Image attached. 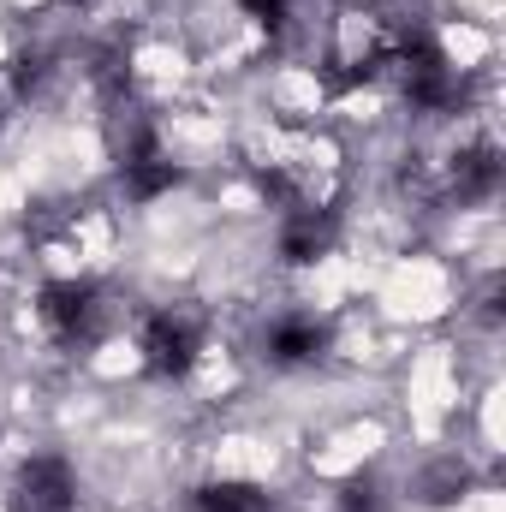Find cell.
Wrapping results in <instances>:
<instances>
[{
  "mask_svg": "<svg viewBox=\"0 0 506 512\" xmlns=\"http://www.w3.org/2000/svg\"><path fill=\"white\" fill-rule=\"evenodd\" d=\"M197 512H268V501L245 483H215V489L197 495Z\"/></svg>",
  "mask_w": 506,
  "mask_h": 512,
  "instance_id": "obj_4",
  "label": "cell"
},
{
  "mask_svg": "<svg viewBox=\"0 0 506 512\" xmlns=\"http://www.w3.org/2000/svg\"><path fill=\"white\" fill-rule=\"evenodd\" d=\"M197 352H203L197 316H185V310H155V316H149V328H143V370H149V376L179 382V376H191Z\"/></svg>",
  "mask_w": 506,
  "mask_h": 512,
  "instance_id": "obj_1",
  "label": "cell"
},
{
  "mask_svg": "<svg viewBox=\"0 0 506 512\" xmlns=\"http://www.w3.org/2000/svg\"><path fill=\"white\" fill-rule=\"evenodd\" d=\"M12 512H72V471L60 459H30L18 477Z\"/></svg>",
  "mask_w": 506,
  "mask_h": 512,
  "instance_id": "obj_2",
  "label": "cell"
},
{
  "mask_svg": "<svg viewBox=\"0 0 506 512\" xmlns=\"http://www.w3.org/2000/svg\"><path fill=\"white\" fill-rule=\"evenodd\" d=\"M328 352V328L316 322V316H286V322H274L268 328V364H316Z\"/></svg>",
  "mask_w": 506,
  "mask_h": 512,
  "instance_id": "obj_3",
  "label": "cell"
}]
</instances>
